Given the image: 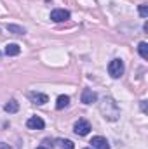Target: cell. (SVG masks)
Here are the masks:
<instances>
[{
  "label": "cell",
  "mask_w": 148,
  "mask_h": 149,
  "mask_svg": "<svg viewBox=\"0 0 148 149\" xmlns=\"http://www.w3.org/2000/svg\"><path fill=\"white\" fill-rule=\"evenodd\" d=\"M108 73L111 78H120L124 74V63L120 59H113L108 64Z\"/></svg>",
  "instance_id": "7a4b0ae2"
},
{
  "label": "cell",
  "mask_w": 148,
  "mask_h": 149,
  "mask_svg": "<svg viewBox=\"0 0 148 149\" xmlns=\"http://www.w3.org/2000/svg\"><path fill=\"white\" fill-rule=\"evenodd\" d=\"M82 102L84 104H92V102H96L98 101V95H96V92H92L91 88H84L82 90Z\"/></svg>",
  "instance_id": "5b68a950"
},
{
  "label": "cell",
  "mask_w": 148,
  "mask_h": 149,
  "mask_svg": "<svg viewBox=\"0 0 148 149\" xmlns=\"http://www.w3.org/2000/svg\"><path fill=\"white\" fill-rule=\"evenodd\" d=\"M0 149H12L9 144H5V142H0Z\"/></svg>",
  "instance_id": "2e32d148"
},
{
  "label": "cell",
  "mask_w": 148,
  "mask_h": 149,
  "mask_svg": "<svg viewBox=\"0 0 148 149\" xmlns=\"http://www.w3.org/2000/svg\"><path fill=\"white\" fill-rule=\"evenodd\" d=\"M51 19H52L54 23H63V21L70 19V12L65 10V9H54V10L51 12Z\"/></svg>",
  "instance_id": "277c9868"
},
{
  "label": "cell",
  "mask_w": 148,
  "mask_h": 149,
  "mask_svg": "<svg viewBox=\"0 0 148 149\" xmlns=\"http://www.w3.org/2000/svg\"><path fill=\"white\" fill-rule=\"evenodd\" d=\"M138 10H140V16H141V17H148V7H147V3H141Z\"/></svg>",
  "instance_id": "9a60e30c"
},
{
  "label": "cell",
  "mask_w": 148,
  "mask_h": 149,
  "mask_svg": "<svg viewBox=\"0 0 148 149\" xmlns=\"http://www.w3.org/2000/svg\"><path fill=\"white\" fill-rule=\"evenodd\" d=\"M85 149H91V148H85Z\"/></svg>",
  "instance_id": "d6986e66"
},
{
  "label": "cell",
  "mask_w": 148,
  "mask_h": 149,
  "mask_svg": "<svg viewBox=\"0 0 148 149\" xmlns=\"http://www.w3.org/2000/svg\"><path fill=\"white\" fill-rule=\"evenodd\" d=\"M89 130H91V123L87 121V120H78L77 123L73 125V132L77 135H87L89 134Z\"/></svg>",
  "instance_id": "3957f363"
},
{
  "label": "cell",
  "mask_w": 148,
  "mask_h": 149,
  "mask_svg": "<svg viewBox=\"0 0 148 149\" xmlns=\"http://www.w3.org/2000/svg\"><path fill=\"white\" fill-rule=\"evenodd\" d=\"M68 104H70V97L68 95H59L58 101H56V109H65Z\"/></svg>",
  "instance_id": "7c38bea8"
},
{
  "label": "cell",
  "mask_w": 148,
  "mask_h": 149,
  "mask_svg": "<svg viewBox=\"0 0 148 149\" xmlns=\"http://www.w3.org/2000/svg\"><path fill=\"white\" fill-rule=\"evenodd\" d=\"M5 28H7L9 33H14V35H25L26 33V30L23 26H18V24H7Z\"/></svg>",
  "instance_id": "8fae6325"
},
{
  "label": "cell",
  "mask_w": 148,
  "mask_h": 149,
  "mask_svg": "<svg viewBox=\"0 0 148 149\" xmlns=\"http://www.w3.org/2000/svg\"><path fill=\"white\" fill-rule=\"evenodd\" d=\"M26 127L32 128V130H42V128L45 127V123H44L42 118H38V116H32V118L26 121Z\"/></svg>",
  "instance_id": "52a82bcc"
},
{
  "label": "cell",
  "mask_w": 148,
  "mask_h": 149,
  "mask_svg": "<svg viewBox=\"0 0 148 149\" xmlns=\"http://www.w3.org/2000/svg\"><path fill=\"white\" fill-rule=\"evenodd\" d=\"M21 52V47L18 43H7L5 45V54L7 56H18Z\"/></svg>",
  "instance_id": "30bf717a"
},
{
  "label": "cell",
  "mask_w": 148,
  "mask_h": 149,
  "mask_svg": "<svg viewBox=\"0 0 148 149\" xmlns=\"http://www.w3.org/2000/svg\"><path fill=\"white\" fill-rule=\"evenodd\" d=\"M91 144H92V149H110L108 141H106L105 137H101V135H96V137H92Z\"/></svg>",
  "instance_id": "8992f818"
},
{
  "label": "cell",
  "mask_w": 148,
  "mask_h": 149,
  "mask_svg": "<svg viewBox=\"0 0 148 149\" xmlns=\"http://www.w3.org/2000/svg\"><path fill=\"white\" fill-rule=\"evenodd\" d=\"M0 56H2V54H0Z\"/></svg>",
  "instance_id": "ffe728a7"
},
{
  "label": "cell",
  "mask_w": 148,
  "mask_h": 149,
  "mask_svg": "<svg viewBox=\"0 0 148 149\" xmlns=\"http://www.w3.org/2000/svg\"><path fill=\"white\" fill-rule=\"evenodd\" d=\"M54 146L58 149H75L73 142L68 139H58V141H54Z\"/></svg>",
  "instance_id": "9c48e42d"
},
{
  "label": "cell",
  "mask_w": 148,
  "mask_h": 149,
  "mask_svg": "<svg viewBox=\"0 0 148 149\" xmlns=\"http://www.w3.org/2000/svg\"><path fill=\"white\" fill-rule=\"evenodd\" d=\"M141 109H143V111H147V102H145V101L141 102Z\"/></svg>",
  "instance_id": "e0dca14e"
},
{
  "label": "cell",
  "mask_w": 148,
  "mask_h": 149,
  "mask_svg": "<svg viewBox=\"0 0 148 149\" xmlns=\"http://www.w3.org/2000/svg\"><path fill=\"white\" fill-rule=\"evenodd\" d=\"M4 109H5L7 113H18V109H19V104H18V101L11 99V101L4 106Z\"/></svg>",
  "instance_id": "4fadbf2b"
},
{
  "label": "cell",
  "mask_w": 148,
  "mask_h": 149,
  "mask_svg": "<svg viewBox=\"0 0 148 149\" xmlns=\"http://www.w3.org/2000/svg\"><path fill=\"white\" fill-rule=\"evenodd\" d=\"M30 99H32L33 104H38V106H42V104H45L49 101V97L45 94H38V92H32L30 94Z\"/></svg>",
  "instance_id": "ba28073f"
},
{
  "label": "cell",
  "mask_w": 148,
  "mask_h": 149,
  "mask_svg": "<svg viewBox=\"0 0 148 149\" xmlns=\"http://www.w3.org/2000/svg\"><path fill=\"white\" fill-rule=\"evenodd\" d=\"M37 149H47V148H45V146H40V148H37Z\"/></svg>",
  "instance_id": "ac0fdd59"
},
{
  "label": "cell",
  "mask_w": 148,
  "mask_h": 149,
  "mask_svg": "<svg viewBox=\"0 0 148 149\" xmlns=\"http://www.w3.org/2000/svg\"><path fill=\"white\" fill-rule=\"evenodd\" d=\"M138 52H140V56H141L143 59H148V43L147 42H140V45H138Z\"/></svg>",
  "instance_id": "5bb4252c"
},
{
  "label": "cell",
  "mask_w": 148,
  "mask_h": 149,
  "mask_svg": "<svg viewBox=\"0 0 148 149\" xmlns=\"http://www.w3.org/2000/svg\"><path fill=\"white\" fill-rule=\"evenodd\" d=\"M99 109L103 113V116H105L106 120H110V121L118 120V116H120V109H118L117 102H115L111 97H103V101H101V104H99Z\"/></svg>",
  "instance_id": "6da1fadb"
}]
</instances>
